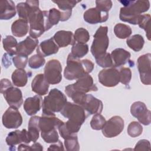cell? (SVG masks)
Wrapping results in <instances>:
<instances>
[{"label":"cell","instance_id":"obj_1","mask_svg":"<svg viewBox=\"0 0 151 151\" xmlns=\"http://www.w3.org/2000/svg\"><path fill=\"white\" fill-rule=\"evenodd\" d=\"M120 2L124 5L120 10V19L133 25L138 24L141 14L147 11L150 8L149 1H126Z\"/></svg>","mask_w":151,"mask_h":151},{"label":"cell","instance_id":"obj_2","mask_svg":"<svg viewBox=\"0 0 151 151\" xmlns=\"http://www.w3.org/2000/svg\"><path fill=\"white\" fill-rule=\"evenodd\" d=\"M94 63L88 60H80L69 54L67 59V66L64 71V77L68 80L78 79L90 73L94 69Z\"/></svg>","mask_w":151,"mask_h":151},{"label":"cell","instance_id":"obj_3","mask_svg":"<svg viewBox=\"0 0 151 151\" xmlns=\"http://www.w3.org/2000/svg\"><path fill=\"white\" fill-rule=\"evenodd\" d=\"M64 122L55 117L54 115H47L42 114L40 119L39 127L41 131V136L45 142L54 143L58 141L59 136L57 129Z\"/></svg>","mask_w":151,"mask_h":151},{"label":"cell","instance_id":"obj_4","mask_svg":"<svg viewBox=\"0 0 151 151\" xmlns=\"http://www.w3.org/2000/svg\"><path fill=\"white\" fill-rule=\"evenodd\" d=\"M66 96L58 89L52 88L44 98L42 114L54 115L60 112L67 103Z\"/></svg>","mask_w":151,"mask_h":151},{"label":"cell","instance_id":"obj_5","mask_svg":"<svg viewBox=\"0 0 151 151\" xmlns=\"http://www.w3.org/2000/svg\"><path fill=\"white\" fill-rule=\"evenodd\" d=\"M60 113L68 119L66 122L68 124L80 129L87 117L86 111L81 106L71 102H67Z\"/></svg>","mask_w":151,"mask_h":151},{"label":"cell","instance_id":"obj_6","mask_svg":"<svg viewBox=\"0 0 151 151\" xmlns=\"http://www.w3.org/2000/svg\"><path fill=\"white\" fill-rule=\"evenodd\" d=\"M29 24V36L33 38L40 37L52 26L47 19V11L38 10L28 19Z\"/></svg>","mask_w":151,"mask_h":151},{"label":"cell","instance_id":"obj_7","mask_svg":"<svg viewBox=\"0 0 151 151\" xmlns=\"http://www.w3.org/2000/svg\"><path fill=\"white\" fill-rule=\"evenodd\" d=\"M0 92L10 107L19 109L23 103L22 92L18 88L14 87L7 78L1 80Z\"/></svg>","mask_w":151,"mask_h":151},{"label":"cell","instance_id":"obj_8","mask_svg":"<svg viewBox=\"0 0 151 151\" xmlns=\"http://www.w3.org/2000/svg\"><path fill=\"white\" fill-rule=\"evenodd\" d=\"M108 27L100 26L94 35V40L91 46V52L94 58L105 54L109 44L107 35Z\"/></svg>","mask_w":151,"mask_h":151},{"label":"cell","instance_id":"obj_9","mask_svg":"<svg viewBox=\"0 0 151 151\" xmlns=\"http://www.w3.org/2000/svg\"><path fill=\"white\" fill-rule=\"evenodd\" d=\"M62 67L60 62L55 59L49 60L44 68V75L50 84H57L62 79Z\"/></svg>","mask_w":151,"mask_h":151},{"label":"cell","instance_id":"obj_10","mask_svg":"<svg viewBox=\"0 0 151 151\" xmlns=\"http://www.w3.org/2000/svg\"><path fill=\"white\" fill-rule=\"evenodd\" d=\"M97 90L98 88L94 83L92 77L88 74L79 78L76 83L69 84L65 87V91H72L81 93L96 91Z\"/></svg>","mask_w":151,"mask_h":151},{"label":"cell","instance_id":"obj_11","mask_svg":"<svg viewBox=\"0 0 151 151\" xmlns=\"http://www.w3.org/2000/svg\"><path fill=\"white\" fill-rule=\"evenodd\" d=\"M124 126L123 119L120 116H114L106 122L101 129L102 133L106 137H114L121 133Z\"/></svg>","mask_w":151,"mask_h":151},{"label":"cell","instance_id":"obj_12","mask_svg":"<svg viewBox=\"0 0 151 151\" xmlns=\"http://www.w3.org/2000/svg\"><path fill=\"white\" fill-rule=\"evenodd\" d=\"M150 61V53L140 55L137 61V65L140 74V81L145 85H150L151 84Z\"/></svg>","mask_w":151,"mask_h":151},{"label":"cell","instance_id":"obj_13","mask_svg":"<svg viewBox=\"0 0 151 151\" xmlns=\"http://www.w3.org/2000/svg\"><path fill=\"white\" fill-rule=\"evenodd\" d=\"M2 121L6 129H17L22 124V117L17 108L9 107L4 113Z\"/></svg>","mask_w":151,"mask_h":151},{"label":"cell","instance_id":"obj_14","mask_svg":"<svg viewBox=\"0 0 151 151\" xmlns=\"http://www.w3.org/2000/svg\"><path fill=\"white\" fill-rule=\"evenodd\" d=\"M130 113L143 125L148 126L150 124L151 113L144 103L139 101L133 103L130 107Z\"/></svg>","mask_w":151,"mask_h":151},{"label":"cell","instance_id":"obj_15","mask_svg":"<svg viewBox=\"0 0 151 151\" xmlns=\"http://www.w3.org/2000/svg\"><path fill=\"white\" fill-rule=\"evenodd\" d=\"M99 81L104 86L113 87L120 82L119 71L114 67L101 70L98 74Z\"/></svg>","mask_w":151,"mask_h":151},{"label":"cell","instance_id":"obj_16","mask_svg":"<svg viewBox=\"0 0 151 151\" xmlns=\"http://www.w3.org/2000/svg\"><path fill=\"white\" fill-rule=\"evenodd\" d=\"M16 8L18 17L28 21L29 18L40 9L39 1L27 0L24 2L18 3L16 6Z\"/></svg>","mask_w":151,"mask_h":151},{"label":"cell","instance_id":"obj_17","mask_svg":"<svg viewBox=\"0 0 151 151\" xmlns=\"http://www.w3.org/2000/svg\"><path fill=\"white\" fill-rule=\"evenodd\" d=\"M84 21L90 24H96L106 22L109 18V13L103 12L97 8H91L84 12Z\"/></svg>","mask_w":151,"mask_h":151},{"label":"cell","instance_id":"obj_18","mask_svg":"<svg viewBox=\"0 0 151 151\" xmlns=\"http://www.w3.org/2000/svg\"><path fill=\"white\" fill-rule=\"evenodd\" d=\"M81 106L90 114H100L103 110V103L91 94H87Z\"/></svg>","mask_w":151,"mask_h":151},{"label":"cell","instance_id":"obj_19","mask_svg":"<svg viewBox=\"0 0 151 151\" xmlns=\"http://www.w3.org/2000/svg\"><path fill=\"white\" fill-rule=\"evenodd\" d=\"M31 142L27 130H17L8 133L6 137V143L9 146H15L21 143L29 144Z\"/></svg>","mask_w":151,"mask_h":151},{"label":"cell","instance_id":"obj_20","mask_svg":"<svg viewBox=\"0 0 151 151\" xmlns=\"http://www.w3.org/2000/svg\"><path fill=\"white\" fill-rule=\"evenodd\" d=\"M38 40L33 38L30 36L27 37L24 40L18 43L17 47V55L27 56L30 55L38 44Z\"/></svg>","mask_w":151,"mask_h":151},{"label":"cell","instance_id":"obj_21","mask_svg":"<svg viewBox=\"0 0 151 151\" xmlns=\"http://www.w3.org/2000/svg\"><path fill=\"white\" fill-rule=\"evenodd\" d=\"M59 47L54 41L53 38L42 41L37 48V53L44 57L58 52Z\"/></svg>","mask_w":151,"mask_h":151},{"label":"cell","instance_id":"obj_22","mask_svg":"<svg viewBox=\"0 0 151 151\" xmlns=\"http://www.w3.org/2000/svg\"><path fill=\"white\" fill-rule=\"evenodd\" d=\"M42 103V99L39 95L28 97L24 103V110L28 116H33L40 110Z\"/></svg>","mask_w":151,"mask_h":151},{"label":"cell","instance_id":"obj_23","mask_svg":"<svg viewBox=\"0 0 151 151\" xmlns=\"http://www.w3.org/2000/svg\"><path fill=\"white\" fill-rule=\"evenodd\" d=\"M50 84L45 78L44 75L38 74L35 76L31 83L32 91L39 96H44L47 94Z\"/></svg>","mask_w":151,"mask_h":151},{"label":"cell","instance_id":"obj_24","mask_svg":"<svg viewBox=\"0 0 151 151\" xmlns=\"http://www.w3.org/2000/svg\"><path fill=\"white\" fill-rule=\"evenodd\" d=\"M53 39L59 48L65 47L75 43L74 35L71 31L60 30L57 31L53 36Z\"/></svg>","mask_w":151,"mask_h":151},{"label":"cell","instance_id":"obj_25","mask_svg":"<svg viewBox=\"0 0 151 151\" xmlns=\"http://www.w3.org/2000/svg\"><path fill=\"white\" fill-rule=\"evenodd\" d=\"M114 67H120L127 63L130 57V53L123 48H116L111 51L110 54Z\"/></svg>","mask_w":151,"mask_h":151},{"label":"cell","instance_id":"obj_26","mask_svg":"<svg viewBox=\"0 0 151 151\" xmlns=\"http://www.w3.org/2000/svg\"><path fill=\"white\" fill-rule=\"evenodd\" d=\"M16 14L15 4L12 1H1L0 2V19H10Z\"/></svg>","mask_w":151,"mask_h":151},{"label":"cell","instance_id":"obj_27","mask_svg":"<svg viewBox=\"0 0 151 151\" xmlns=\"http://www.w3.org/2000/svg\"><path fill=\"white\" fill-rule=\"evenodd\" d=\"M28 21L24 19H18L15 21L11 25L12 34L17 37H24L29 30Z\"/></svg>","mask_w":151,"mask_h":151},{"label":"cell","instance_id":"obj_28","mask_svg":"<svg viewBox=\"0 0 151 151\" xmlns=\"http://www.w3.org/2000/svg\"><path fill=\"white\" fill-rule=\"evenodd\" d=\"M40 117L35 116L30 118L28 122V129L27 131L29 139L31 142H35L39 138L40 135Z\"/></svg>","mask_w":151,"mask_h":151},{"label":"cell","instance_id":"obj_29","mask_svg":"<svg viewBox=\"0 0 151 151\" xmlns=\"http://www.w3.org/2000/svg\"><path fill=\"white\" fill-rule=\"evenodd\" d=\"M11 78L13 84L17 87H24L28 81L27 73L24 69L18 68L12 73Z\"/></svg>","mask_w":151,"mask_h":151},{"label":"cell","instance_id":"obj_30","mask_svg":"<svg viewBox=\"0 0 151 151\" xmlns=\"http://www.w3.org/2000/svg\"><path fill=\"white\" fill-rule=\"evenodd\" d=\"M126 43L130 49L136 52H138L143 48L145 40L141 35L135 34L127 38Z\"/></svg>","mask_w":151,"mask_h":151},{"label":"cell","instance_id":"obj_31","mask_svg":"<svg viewBox=\"0 0 151 151\" xmlns=\"http://www.w3.org/2000/svg\"><path fill=\"white\" fill-rule=\"evenodd\" d=\"M4 49L11 55H17V47L18 45L17 40L11 35H7L2 40Z\"/></svg>","mask_w":151,"mask_h":151},{"label":"cell","instance_id":"obj_32","mask_svg":"<svg viewBox=\"0 0 151 151\" xmlns=\"http://www.w3.org/2000/svg\"><path fill=\"white\" fill-rule=\"evenodd\" d=\"M114 32L116 36L120 39L128 38L132 33L131 28L126 24L119 23L114 27Z\"/></svg>","mask_w":151,"mask_h":151},{"label":"cell","instance_id":"obj_33","mask_svg":"<svg viewBox=\"0 0 151 151\" xmlns=\"http://www.w3.org/2000/svg\"><path fill=\"white\" fill-rule=\"evenodd\" d=\"M88 52V46L86 44L75 42L71 48L70 53L73 57L77 58H81L85 56Z\"/></svg>","mask_w":151,"mask_h":151},{"label":"cell","instance_id":"obj_34","mask_svg":"<svg viewBox=\"0 0 151 151\" xmlns=\"http://www.w3.org/2000/svg\"><path fill=\"white\" fill-rule=\"evenodd\" d=\"M150 15L147 14L141 15L138 25L140 28L143 29L146 32V35L148 40H150Z\"/></svg>","mask_w":151,"mask_h":151},{"label":"cell","instance_id":"obj_35","mask_svg":"<svg viewBox=\"0 0 151 151\" xmlns=\"http://www.w3.org/2000/svg\"><path fill=\"white\" fill-rule=\"evenodd\" d=\"M74 39L78 43L86 44L90 40L88 31L84 28H79L75 31Z\"/></svg>","mask_w":151,"mask_h":151},{"label":"cell","instance_id":"obj_36","mask_svg":"<svg viewBox=\"0 0 151 151\" xmlns=\"http://www.w3.org/2000/svg\"><path fill=\"white\" fill-rule=\"evenodd\" d=\"M96 63L103 68L114 67V64L110 54L108 52L95 58Z\"/></svg>","mask_w":151,"mask_h":151},{"label":"cell","instance_id":"obj_37","mask_svg":"<svg viewBox=\"0 0 151 151\" xmlns=\"http://www.w3.org/2000/svg\"><path fill=\"white\" fill-rule=\"evenodd\" d=\"M64 145L67 150L76 151L79 150L80 146L78 142L77 134L71 135L64 139Z\"/></svg>","mask_w":151,"mask_h":151},{"label":"cell","instance_id":"obj_38","mask_svg":"<svg viewBox=\"0 0 151 151\" xmlns=\"http://www.w3.org/2000/svg\"><path fill=\"white\" fill-rule=\"evenodd\" d=\"M62 17L61 11L57 9L56 8H51L47 11V19L49 24L52 27L57 25Z\"/></svg>","mask_w":151,"mask_h":151},{"label":"cell","instance_id":"obj_39","mask_svg":"<svg viewBox=\"0 0 151 151\" xmlns=\"http://www.w3.org/2000/svg\"><path fill=\"white\" fill-rule=\"evenodd\" d=\"M127 131L130 137H136L142 133L143 127L140 123L134 121L129 124Z\"/></svg>","mask_w":151,"mask_h":151},{"label":"cell","instance_id":"obj_40","mask_svg":"<svg viewBox=\"0 0 151 151\" xmlns=\"http://www.w3.org/2000/svg\"><path fill=\"white\" fill-rule=\"evenodd\" d=\"M54 3L56 4L61 11L63 12H71L72 9L80 1H53Z\"/></svg>","mask_w":151,"mask_h":151},{"label":"cell","instance_id":"obj_41","mask_svg":"<svg viewBox=\"0 0 151 151\" xmlns=\"http://www.w3.org/2000/svg\"><path fill=\"white\" fill-rule=\"evenodd\" d=\"M106 120L100 114H95L90 122V126L93 130H99L102 129Z\"/></svg>","mask_w":151,"mask_h":151},{"label":"cell","instance_id":"obj_42","mask_svg":"<svg viewBox=\"0 0 151 151\" xmlns=\"http://www.w3.org/2000/svg\"><path fill=\"white\" fill-rule=\"evenodd\" d=\"M45 63V58L39 54H34L28 60V65L30 68L37 69L44 65Z\"/></svg>","mask_w":151,"mask_h":151},{"label":"cell","instance_id":"obj_43","mask_svg":"<svg viewBox=\"0 0 151 151\" xmlns=\"http://www.w3.org/2000/svg\"><path fill=\"white\" fill-rule=\"evenodd\" d=\"M120 82L126 86L129 85L132 78V71L129 68L123 67L119 71Z\"/></svg>","mask_w":151,"mask_h":151},{"label":"cell","instance_id":"obj_44","mask_svg":"<svg viewBox=\"0 0 151 151\" xmlns=\"http://www.w3.org/2000/svg\"><path fill=\"white\" fill-rule=\"evenodd\" d=\"M12 61L15 67L19 69H24L28 62V57L23 55H16L12 58Z\"/></svg>","mask_w":151,"mask_h":151},{"label":"cell","instance_id":"obj_45","mask_svg":"<svg viewBox=\"0 0 151 151\" xmlns=\"http://www.w3.org/2000/svg\"><path fill=\"white\" fill-rule=\"evenodd\" d=\"M112 5V1L110 0L96 1V8L103 12H108L111 8Z\"/></svg>","mask_w":151,"mask_h":151},{"label":"cell","instance_id":"obj_46","mask_svg":"<svg viewBox=\"0 0 151 151\" xmlns=\"http://www.w3.org/2000/svg\"><path fill=\"white\" fill-rule=\"evenodd\" d=\"M150 142L146 139H142L138 141L136 144L134 150H150Z\"/></svg>","mask_w":151,"mask_h":151},{"label":"cell","instance_id":"obj_47","mask_svg":"<svg viewBox=\"0 0 151 151\" xmlns=\"http://www.w3.org/2000/svg\"><path fill=\"white\" fill-rule=\"evenodd\" d=\"M48 150H64V148L63 147L62 142L58 140L57 142L54 143V144H52L50 146V147L48 149Z\"/></svg>","mask_w":151,"mask_h":151},{"label":"cell","instance_id":"obj_48","mask_svg":"<svg viewBox=\"0 0 151 151\" xmlns=\"http://www.w3.org/2000/svg\"><path fill=\"white\" fill-rule=\"evenodd\" d=\"M42 150L43 147L40 143L34 142V144H32L31 146H29V150Z\"/></svg>","mask_w":151,"mask_h":151}]
</instances>
